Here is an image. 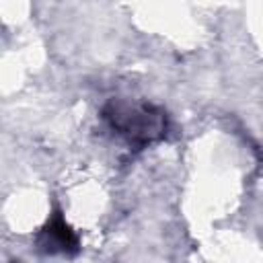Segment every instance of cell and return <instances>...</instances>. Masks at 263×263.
Wrapping results in <instances>:
<instances>
[{
  "mask_svg": "<svg viewBox=\"0 0 263 263\" xmlns=\"http://www.w3.org/2000/svg\"><path fill=\"white\" fill-rule=\"evenodd\" d=\"M101 119L111 134L134 150L148 148L168 134V113L160 105L146 101L111 99L103 105Z\"/></svg>",
  "mask_w": 263,
  "mask_h": 263,
  "instance_id": "1",
  "label": "cell"
},
{
  "mask_svg": "<svg viewBox=\"0 0 263 263\" xmlns=\"http://www.w3.org/2000/svg\"><path fill=\"white\" fill-rule=\"evenodd\" d=\"M35 245L39 253L45 255H68L74 257L80 251L78 234L72 230V226L64 220L60 212H55L37 232Z\"/></svg>",
  "mask_w": 263,
  "mask_h": 263,
  "instance_id": "2",
  "label": "cell"
}]
</instances>
